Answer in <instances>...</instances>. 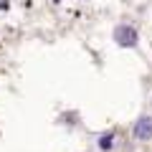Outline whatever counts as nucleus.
<instances>
[{
  "instance_id": "f257e3e1",
  "label": "nucleus",
  "mask_w": 152,
  "mask_h": 152,
  "mask_svg": "<svg viewBox=\"0 0 152 152\" xmlns=\"http://www.w3.org/2000/svg\"><path fill=\"white\" fill-rule=\"evenodd\" d=\"M114 41L122 48H134L137 46V31L132 26H117L114 28Z\"/></svg>"
},
{
  "instance_id": "f03ea898",
  "label": "nucleus",
  "mask_w": 152,
  "mask_h": 152,
  "mask_svg": "<svg viewBox=\"0 0 152 152\" xmlns=\"http://www.w3.org/2000/svg\"><path fill=\"white\" fill-rule=\"evenodd\" d=\"M134 137L140 142H147L152 140V117H140L134 124Z\"/></svg>"
},
{
  "instance_id": "7ed1b4c3",
  "label": "nucleus",
  "mask_w": 152,
  "mask_h": 152,
  "mask_svg": "<svg viewBox=\"0 0 152 152\" xmlns=\"http://www.w3.org/2000/svg\"><path fill=\"white\" fill-rule=\"evenodd\" d=\"M112 145H114V134H102L99 137V147L102 150H112Z\"/></svg>"
}]
</instances>
